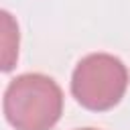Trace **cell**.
Listing matches in <instances>:
<instances>
[{
	"mask_svg": "<svg viewBox=\"0 0 130 130\" xmlns=\"http://www.w3.org/2000/svg\"><path fill=\"white\" fill-rule=\"evenodd\" d=\"M2 108L14 130H51L63 114V91L49 75L22 73L8 83Z\"/></svg>",
	"mask_w": 130,
	"mask_h": 130,
	"instance_id": "1",
	"label": "cell"
},
{
	"mask_svg": "<svg viewBox=\"0 0 130 130\" xmlns=\"http://www.w3.org/2000/svg\"><path fill=\"white\" fill-rule=\"evenodd\" d=\"M128 87L126 65L110 53L85 55L73 69L71 93L87 110L104 112L120 104Z\"/></svg>",
	"mask_w": 130,
	"mask_h": 130,
	"instance_id": "2",
	"label": "cell"
},
{
	"mask_svg": "<svg viewBox=\"0 0 130 130\" xmlns=\"http://www.w3.org/2000/svg\"><path fill=\"white\" fill-rule=\"evenodd\" d=\"M18 59V24L12 14L2 10V71H10Z\"/></svg>",
	"mask_w": 130,
	"mask_h": 130,
	"instance_id": "3",
	"label": "cell"
},
{
	"mask_svg": "<svg viewBox=\"0 0 130 130\" xmlns=\"http://www.w3.org/2000/svg\"><path fill=\"white\" fill-rule=\"evenodd\" d=\"M79 130H98V128H79Z\"/></svg>",
	"mask_w": 130,
	"mask_h": 130,
	"instance_id": "4",
	"label": "cell"
}]
</instances>
